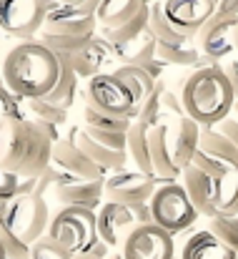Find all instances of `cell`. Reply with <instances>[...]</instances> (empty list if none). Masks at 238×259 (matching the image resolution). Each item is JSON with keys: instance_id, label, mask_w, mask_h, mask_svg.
<instances>
[{"instance_id": "obj_1", "label": "cell", "mask_w": 238, "mask_h": 259, "mask_svg": "<svg viewBox=\"0 0 238 259\" xmlns=\"http://www.w3.org/2000/svg\"><path fill=\"white\" fill-rule=\"evenodd\" d=\"M53 164V139L25 113L0 121V169L20 179H38Z\"/></svg>"}, {"instance_id": "obj_2", "label": "cell", "mask_w": 238, "mask_h": 259, "mask_svg": "<svg viewBox=\"0 0 238 259\" xmlns=\"http://www.w3.org/2000/svg\"><path fill=\"white\" fill-rule=\"evenodd\" d=\"M0 71L5 78V88L13 96L23 101L48 98L61 78V58L38 38H33L13 46Z\"/></svg>"}, {"instance_id": "obj_3", "label": "cell", "mask_w": 238, "mask_h": 259, "mask_svg": "<svg viewBox=\"0 0 238 259\" xmlns=\"http://www.w3.org/2000/svg\"><path fill=\"white\" fill-rule=\"evenodd\" d=\"M181 103L186 116L193 118L201 128L223 121L236 103L233 88L223 73V66L213 63V66L193 68V73L181 86Z\"/></svg>"}, {"instance_id": "obj_4", "label": "cell", "mask_w": 238, "mask_h": 259, "mask_svg": "<svg viewBox=\"0 0 238 259\" xmlns=\"http://www.w3.org/2000/svg\"><path fill=\"white\" fill-rule=\"evenodd\" d=\"M48 237L61 244L73 259L85 257L98 242V224H95V211L78 209V206H61L48 227Z\"/></svg>"}, {"instance_id": "obj_5", "label": "cell", "mask_w": 238, "mask_h": 259, "mask_svg": "<svg viewBox=\"0 0 238 259\" xmlns=\"http://www.w3.org/2000/svg\"><path fill=\"white\" fill-rule=\"evenodd\" d=\"M50 209L45 199H38L33 194L28 196H15L3 206V217L0 224L15 237L20 239L25 247H33L40 237L48 234L50 227Z\"/></svg>"}, {"instance_id": "obj_6", "label": "cell", "mask_w": 238, "mask_h": 259, "mask_svg": "<svg viewBox=\"0 0 238 259\" xmlns=\"http://www.w3.org/2000/svg\"><path fill=\"white\" fill-rule=\"evenodd\" d=\"M148 204H151L153 224L160 227L163 232H168L170 237L186 232L198 219V211L193 209V204H191L183 184H178V181L160 184Z\"/></svg>"}, {"instance_id": "obj_7", "label": "cell", "mask_w": 238, "mask_h": 259, "mask_svg": "<svg viewBox=\"0 0 238 259\" xmlns=\"http://www.w3.org/2000/svg\"><path fill=\"white\" fill-rule=\"evenodd\" d=\"M55 8V0H0V30L20 43L33 40L40 35L45 15Z\"/></svg>"}, {"instance_id": "obj_8", "label": "cell", "mask_w": 238, "mask_h": 259, "mask_svg": "<svg viewBox=\"0 0 238 259\" xmlns=\"http://www.w3.org/2000/svg\"><path fill=\"white\" fill-rule=\"evenodd\" d=\"M85 106L95 108L98 113L113 116V118L136 121V116H138L133 93L113 73H100V76L85 81Z\"/></svg>"}, {"instance_id": "obj_9", "label": "cell", "mask_w": 238, "mask_h": 259, "mask_svg": "<svg viewBox=\"0 0 238 259\" xmlns=\"http://www.w3.org/2000/svg\"><path fill=\"white\" fill-rule=\"evenodd\" d=\"M160 184H165L163 179L153 176V174H143V171H115L110 174L103 184L105 189V199L123 204L128 209L138 206V204H148L151 196L156 194Z\"/></svg>"}, {"instance_id": "obj_10", "label": "cell", "mask_w": 238, "mask_h": 259, "mask_svg": "<svg viewBox=\"0 0 238 259\" xmlns=\"http://www.w3.org/2000/svg\"><path fill=\"white\" fill-rule=\"evenodd\" d=\"M236 28L238 18L236 15H223L216 13L196 35V48L201 51L203 58H208L211 63H221L223 58L236 53Z\"/></svg>"}, {"instance_id": "obj_11", "label": "cell", "mask_w": 238, "mask_h": 259, "mask_svg": "<svg viewBox=\"0 0 238 259\" xmlns=\"http://www.w3.org/2000/svg\"><path fill=\"white\" fill-rule=\"evenodd\" d=\"M121 254L123 259H175V242L156 224H138L121 247Z\"/></svg>"}, {"instance_id": "obj_12", "label": "cell", "mask_w": 238, "mask_h": 259, "mask_svg": "<svg viewBox=\"0 0 238 259\" xmlns=\"http://www.w3.org/2000/svg\"><path fill=\"white\" fill-rule=\"evenodd\" d=\"M168 23L186 38H196L198 30L216 15L218 0H160Z\"/></svg>"}, {"instance_id": "obj_13", "label": "cell", "mask_w": 238, "mask_h": 259, "mask_svg": "<svg viewBox=\"0 0 238 259\" xmlns=\"http://www.w3.org/2000/svg\"><path fill=\"white\" fill-rule=\"evenodd\" d=\"M45 35H66V38H93L98 35V18L85 8L58 5L45 15L43 30Z\"/></svg>"}, {"instance_id": "obj_14", "label": "cell", "mask_w": 238, "mask_h": 259, "mask_svg": "<svg viewBox=\"0 0 238 259\" xmlns=\"http://www.w3.org/2000/svg\"><path fill=\"white\" fill-rule=\"evenodd\" d=\"M71 63H73L78 78H85V81H90V78H95L100 73H113L121 66L115 53H113V46L105 38H100V35H95L93 40H88L80 48L78 53H73Z\"/></svg>"}, {"instance_id": "obj_15", "label": "cell", "mask_w": 238, "mask_h": 259, "mask_svg": "<svg viewBox=\"0 0 238 259\" xmlns=\"http://www.w3.org/2000/svg\"><path fill=\"white\" fill-rule=\"evenodd\" d=\"M95 224H98V237L113 249L123 247L128 234L138 227L133 211L115 201H103V206L95 211Z\"/></svg>"}, {"instance_id": "obj_16", "label": "cell", "mask_w": 238, "mask_h": 259, "mask_svg": "<svg viewBox=\"0 0 238 259\" xmlns=\"http://www.w3.org/2000/svg\"><path fill=\"white\" fill-rule=\"evenodd\" d=\"M53 164L80 181H105L108 179L105 176L108 171L100 169L98 164H93L71 136H63L61 141L53 144Z\"/></svg>"}, {"instance_id": "obj_17", "label": "cell", "mask_w": 238, "mask_h": 259, "mask_svg": "<svg viewBox=\"0 0 238 259\" xmlns=\"http://www.w3.org/2000/svg\"><path fill=\"white\" fill-rule=\"evenodd\" d=\"M201 144V126L188 116H170V149L175 166L186 171L193 164V156Z\"/></svg>"}, {"instance_id": "obj_18", "label": "cell", "mask_w": 238, "mask_h": 259, "mask_svg": "<svg viewBox=\"0 0 238 259\" xmlns=\"http://www.w3.org/2000/svg\"><path fill=\"white\" fill-rule=\"evenodd\" d=\"M148 149H151L153 174L158 179H163V181H178V176L183 171L175 166L173 149H170V118L160 121L158 126L151 128V134H148Z\"/></svg>"}, {"instance_id": "obj_19", "label": "cell", "mask_w": 238, "mask_h": 259, "mask_svg": "<svg viewBox=\"0 0 238 259\" xmlns=\"http://www.w3.org/2000/svg\"><path fill=\"white\" fill-rule=\"evenodd\" d=\"M105 181H73V184H61L53 196L61 206H78V209H90L98 211L105 199Z\"/></svg>"}, {"instance_id": "obj_20", "label": "cell", "mask_w": 238, "mask_h": 259, "mask_svg": "<svg viewBox=\"0 0 238 259\" xmlns=\"http://www.w3.org/2000/svg\"><path fill=\"white\" fill-rule=\"evenodd\" d=\"M68 136H71V139L78 144L80 149L85 151V156H88L93 164H98L100 169L113 171V174H115V171H126V164H128V151H115V149H108V146H103V144L93 141L83 126H80V128H73Z\"/></svg>"}, {"instance_id": "obj_21", "label": "cell", "mask_w": 238, "mask_h": 259, "mask_svg": "<svg viewBox=\"0 0 238 259\" xmlns=\"http://www.w3.org/2000/svg\"><path fill=\"white\" fill-rule=\"evenodd\" d=\"M148 20H151V3L143 5L136 18H131L128 23H123L118 28H98V35L105 38L113 46V53L118 56V53H123L126 48H131L133 43L141 40V35L148 30Z\"/></svg>"}, {"instance_id": "obj_22", "label": "cell", "mask_w": 238, "mask_h": 259, "mask_svg": "<svg viewBox=\"0 0 238 259\" xmlns=\"http://www.w3.org/2000/svg\"><path fill=\"white\" fill-rule=\"evenodd\" d=\"M178 259H238V254L233 249H228L216 234H211L208 229H201V232H193L183 242Z\"/></svg>"}, {"instance_id": "obj_23", "label": "cell", "mask_w": 238, "mask_h": 259, "mask_svg": "<svg viewBox=\"0 0 238 259\" xmlns=\"http://www.w3.org/2000/svg\"><path fill=\"white\" fill-rule=\"evenodd\" d=\"M183 189L193 204V209L208 219L216 217V206H213V179L208 174L198 171L196 166H188L183 171Z\"/></svg>"}, {"instance_id": "obj_24", "label": "cell", "mask_w": 238, "mask_h": 259, "mask_svg": "<svg viewBox=\"0 0 238 259\" xmlns=\"http://www.w3.org/2000/svg\"><path fill=\"white\" fill-rule=\"evenodd\" d=\"M25 108H28L30 118H33V121H38V123H40V128L53 139V144H55V141H61L58 128L68 121V111H66V108H61V106H55V103H48L45 98L25 101Z\"/></svg>"}, {"instance_id": "obj_25", "label": "cell", "mask_w": 238, "mask_h": 259, "mask_svg": "<svg viewBox=\"0 0 238 259\" xmlns=\"http://www.w3.org/2000/svg\"><path fill=\"white\" fill-rule=\"evenodd\" d=\"M198 151H203L206 156L221 161L223 166L228 169H238V149L221 134L216 131L213 126H206L201 128V144H198Z\"/></svg>"}, {"instance_id": "obj_26", "label": "cell", "mask_w": 238, "mask_h": 259, "mask_svg": "<svg viewBox=\"0 0 238 259\" xmlns=\"http://www.w3.org/2000/svg\"><path fill=\"white\" fill-rule=\"evenodd\" d=\"M148 3L151 0H100V8L95 13L98 28H118L131 18H136L138 10Z\"/></svg>"}, {"instance_id": "obj_27", "label": "cell", "mask_w": 238, "mask_h": 259, "mask_svg": "<svg viewBox=\"0 0 238 259\" xmlns=\"http://www.w3.org/2000/svg\"><path fill=\"white\" fill-rule=\"evenodd\" d=\"M113 76L133 93L138 111H141V106L153 96V91L158 88V81H153V78H151L143 68H138V66H118V68L113 71Z\"/></svg>"}, {"instance_id": "obj_28", "label": "cell", "mask_w": 238, "mask_h": 259, "mask_svg": "<svg viewBox=\"0 0 238 259\" xmlns=\"http://www.w3.org/2000/svg\"><path fill=\"white\" fill-rule=\"evenodd\" d=\"M216 217H238V169H231L213 181Z\"/></svg>"}, {"instance_id": "obj_29", "label": "cell", "mask_w": 238, "mask_h": 259, "mask_svg": "<svg viewBox=\"0 0 238 259\" xmlns=\"http://www.w3.org/2000/svg\"><path fill=\"white\" fill-rule=\"evenodd\" d=\"M58 58H61V78H58L55 88L50 91V96L45 101L68 111L73 106V101H76V93H78V73H76V68L71 63V56L58 53Z\"/></svg>"}, {"instance_id": "obj_30", "label": "cell", "mask_w": 238, "mask_h": 259, "mask_svg": "<svg viewBox=\"0 0 238 259\" xmlns=\"http://www.w3.org/2000/svg\"><path fill=\"white\" fill-rule=\"evenodd\" d=\"M148 134H151V126L133 121V126L128 131V149H126L128 151V159L136 164V171H143V174H153L151 149H148Z\"/></svg>"}, {"instance_id": "obj_31", "label": "cell", "mask_w": 238, "mask_h": 259, "mask_svg": "<svg viewBox=\"0 0 238 259\" xmlns=\"http://www.w3.org/2000/svg\"><path fill=\"white\" fill-rule=\"evenodd\" d=\"M156 58L165 66H201V51L196 48V40L173 46V43H158Z\"/></svg>"}, {"instance_id": "obj_32", "label": "cell", "mask_w": 238, "mask_h": 259, "mask_svg": "<svg viewBox=\"0 0 238 259\" xmlns=\"http://www.w3.org/2000/svg\"><path fill=\"white\" fill-rule=\"evenodd\" d=\"M148 28H151V33L156 35L158 43H173V46H181V43L196 40V38H186V35H181V33L168 23L160 0H151V20H148Z\"/></svg>"}, {"instance_id": "obj_33", "label": "cell", "mask_w": 238, "mask_h": 259, "mask_svg": "<svg viewBox=\"0 0 238 259\" xmlns=\"http://www.w3.org/2000/svg\"><path fill=\"white\" fill-rule=\"evenodd\" d=\"M83 118H85V128L103 131V134H128L131 126H133V121H128V118H113V116L98 113L90 106L83 108Z\"/></svg>"}, {"instance_id": "obj_34", "label": "cell", "mask_w": 238, "mask_h": 259, "mask_svg": "<svg viewBox=\"0 0 238 259\" xmlns=\"http://www.w3.org/2000/svg\"><path fill=\"white\" fill-rule=\"evenodd\" d=\"M208 232L216 234L228 249L238 254V217H213L208 224Z\"/></svg>"}, {"instance_id": "obj_35", "label": "cell", "mask_w": 238, "mask_h": 259, "mask_svg": "<svg viewBox=\"0 0 238 259\" xmlns=\"http://www.w3.org/2000/svg\"><path fill=\"white\" fill-rule=\"evenodd\" d=\"M30 259H73L61 244H55L48 234L40 237L33 247H30Z\"/></svg>"}, {"instance_id": "obj_36", "label": "cell", "mask_w": 238, "mask_h": 259, "mask_svg": "<svg viewBox=\"0 0 238 259\" xmlns=\"http://www.w3.org/2000/svg\"><path fill=\"white\" fill-rule=\"evenodd\" d=\"M20 181H23L20 176L5 171V169H0V206H5L10 199H15V196H18Z\"/></svg>"}, {"instance_id": "obj_37", "label": "cell", "mask_w": 238, "mask_h": 259, "mask_svg": "<svg viewBox=\"0 0 238 259\" xmlns=\"http://www.w3.org/2000/svg\"><path fill=\"white\" fill-rule=\"evenodd\" d=\"M18 96H13L8 88H0V121H5L8 116H15V113H20V108H18Z\"/></svg>"}, {"instance_id": "obj_38", "label": "cell", "mask_w": 238, "mask_h": 259, "mask_svg": "<svg viewBox=\"0 0 238 259\" xmlns=\"http://www.w3.org/2000/svg\"><path fill=\"white\" fill-rule=\"evenodd\" d=\"M213 128H216V131H221V134H223V136H226V139H228V141L238 149V121L231 116V113H228L223 121H218Z\"/></svg>"}, {"instance_id": "obj_39", "label": "cell", "mask_w": 238, "mask_h": 259, "mask_svg": "<svg viewBox=\"0 0 238 259\" xmlns=\"http://www.w3.org/2000/svg\"><path fill=\"white\" fill-rule=\"evenodd\" d=\"M223 73H226L228 83L233 88V96H236V101H238V56L231 58L228 63H223Z\"/></svg>"}, {"instance_id": "obj_40", "label": "cell", "mask_w": 238, "mask_h": 259, "mask_svg": "<svg viewBox=\"0 0 238 259\" xmlns=\"http://www.w3.org/2000/svg\"><path fill=\"white\" fill-rule=\"evenodd\" d=\"M133 217H136V224H153V217H151V204H138L131 209Z\"/></svg>"}, {"instance_id": "obj_41", "label": "cell", "mask_w": 238, "mask_h": 259, "mask_svg": "<svg viewBox=\"0 0 238 259\" xmlns=\"http://www.w3.org/2000/svg\"><path fill=\"white\" fill-rule=\"evenodd\" d=\"M216 13H223V15H236V18H238V0H218Z\"/></svg>"}, {"instance_id": "obj_42", "label": "cell", "mask_w": 238, "mask_h": 259, "mask_svg": "<svg viewBox=\"0 0 238 259\" xmlns=\"http://www.w3.org/2000/svg\"><path fill=\"white\" fill-rule=\"evenodd\" d=\"M58 5H68V8H83L88 0H55Z\"/></svg>"}, {"instance_id": "obj_43", "label": "cell", "mask_w": 238, "mask_h": 259, "mask_svg": "<svg viewBox=\"0 0 238 259\" xmlns=\"http://www.w3.org/2000/svg\"><path fill=\"white\" fill-rule=\"evenodd\" d=\"M231 116H233V118H236V121H238V101H236V103H233V108H231Z\"/></svg>"}, {"instance_id": "obj_44", "label": "cell", "mask_w": 238, "mask_h": 259, "mask_svg": "<svg viewBox=\"0 0 238 259\" xmlns=\"http://www.w3.org/2000/svg\"><path fill=\"white\" fill-rule=\"evenodd\" d=\"M108 259H123V254H121V252L115 249V252H110V257H108Z\"/></svg>"}, {"instance_id": "obj_45", "label": "cell", "mask_w": 238, "mask_h": 259, "mask_svg": "<svg viewBox=\"0 0 238 259\" xmlns=\"http://www.w3.org/2000/svg\"><path fill=\"white\" fill-rule=\"evenodd\" d=\"M0 88H5V78H3V71H0Z\"/></svg>"}, {"instance_id": "obj_46", "label": "cell", "mask_w": 238, "mask_h": 259, "mask_svg": "<svg viewBox=\"0 0 238 259\" xmlns=\"http://www.w3.org/2000/svg\"><path fill=\"white\" fill-rule=\"evenodd\" d=\"M0 259H8V257H5V249H3V244H0Z\"/></svg>"}, {"instance_id": "obj_47", "label": "cell", "mask_w": 238, "mask_h": 259, "mask_svg": "<svg viewBox=\"0 0 238 259\" xmlns=\"http://www.w3.org/2000/svg\"><path fill=\"white\" fill-rule=\"evenodd\" d=\"M236 53H238V28H236Z\"/></svg>"}, {"instance_id": "obj_48", "label": "cell", "mask_w": 238, "mask_h": 259, "mask_svg": "<svg viewBox=\"0 0 238 259\" xmlns=\"http://www.w3.org/2000/svg\"><path fill=\"white\" fill-rule=\"evenodd\" d=\"M3 35H5V33H3V30H0V46H3Z\"/></svg>"}, {"instance_id": "obj_49", "label": "cell", "mask_w": 238, "mask_h": 259, "mask_svg": "<svg viewBox=\"0 0 238 259\" xmlns=\"http://www.w3.org/2000/svg\"><path fill=\"white\" fill-rule=\"evenodd\" d=\"M0 217H3V206H0Z\"/></svg>"}]
</instances>
